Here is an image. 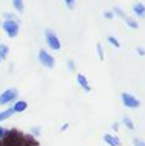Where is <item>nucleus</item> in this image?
<instances>
[{"mask_svg":"<svg viewBox=\"0 0 145 146\" xmlns=\"http://www.w3.org/2000/svg\"><path fill=\"white\" fill-rule=\"evenodd\" d=\"M132 9L136 15H139V17H145V5L143 3H136Z\"/></svg>","mask_w":145,"mask_h":146,"instance_id":"nucleus-10","label":"nucleus"},{"mask_svg":"<svg viewBox=\"0 0 145 146\" xmlns=\"http://www.w3.org/2000/svg\"><path fill=\"white\" fill-rule=\"evenodd\" d=\"M39 62H40L44 67L50 68V69L55 66V59H54L46 50H44V49H41V50L39 51Z\"/></svg>","mask_w":145,"mask_h":146,"instance_id":"nucleus-5","label":"nucleus"},{"mask_svg":"<svg viewBox=\"0 0 145 146\" xmlns=\"http://www.w3.org/2000/svg\"><path fill=\"white\" fill-rule=\"evenodd\" d=\"M9 53V48L5 44H0V59H5Z\"/></svg>","mask_w":145,"mask_h":146,"instance_id":"nucleus-12","label":"nucleus"},{"mask_svg":"<svg viewBox=\"0 0 145 146\" xmlns=\"http://www.w3.org/2000/svg\"><path fill=\"white\" fill-rule=\"evenodd\" d=\"M121 99H122V104L126 106V108L130 109H135L140 106V100H139L136 96L131 95L128 92H122L121 94Z\"/></svg>","mask_w":145,"mask_h":146,"instance_id":"nucleus-3","label":"nucleus"},{"mask_svg":"<svg viewBox=\"0 0 145 146\" xmlns=\"http://www.w3.org/2000/svg\"><path fill=\"white\" fill-rule=\"evenodd\" d=\"M77 82H78V85L81 86L86 92H90V91H91V87H90V85H89V81H87L86 76H84L82 73H78V74H77Z\"/></svg>","mask_w":145,"mask_h":146,"instance_id":"nucleus-7","label":"nucleus"},{"mask_svg":"<svg viewBox=\"0 0 145 146\" xmlns=\"http://www.w3.org/2000/svg\"><path fill=\"white\" fill-rule=\"evenodd\" d=\"M113 13H114V14H117V15H120L121 18H123V19L126 18L125 12H123V10L121 9V8H118V7H114V10H113Z\"/></svg>","mask_w":145,"mask_h":146,"instance_id":"nucleus-17","label":"nucleus"},{"mask_svg":"<svg viewBox=\"0 0 145 146\" xmlns=\"http://www.w3.org/2000/svg\"><path fill=\"white\" fill-rule=\"evenodd\" d=\"M12 109L14 110V113H22V111H25L27 109V103L25 100H19L14 104V106Z\"/></svg>","mask_w":145,"mask_h":146,"instance_id":"nucleus-9","label":"nucleus"},{"mask_svg":"<svg viewBox=\"0 0 145 146\" xmlns=\"http://www.w3.org/2000/svg\"><path fill=\"white\" fill-rule=\"evenodd\" d=\"M67 127H68V124H67V123H66V124H64V126H63V127H62V128H61V129H62V131H64V129H67Z\"/></svg>","mask_w":145,"mask_h":146,"instance_id":"nucleus-26","label":"nucleus"},{"mask_svg":"<svg viewBox=\"0 0 145 146\" xmlns=\"http://www.w3.org/2000/svg\"><path fill=\"white\" fill-rule=\"evenodd\" d=\"M108 41H109V44H110V45H113L114 48H120V46H121L120 41H118L114 36H108Z\"/></svg>","mask_w":145,"mask_h":146,"instance_id":"nucleus-16","label":"nucleus"},{"mask_svg":"<svg viewBox=\"0 0 145 146\" xmlns=\"http://www.w3.org/2000/svg\"><path fill=\"white\" fill-rule=\"evenodd\" d=\"M0 146H39V142L30 135H23L17 129H10L0 140Z\"/></svg>","mask_w":145,"mask_h":146,"instance_id":"nucleus-1","label":"nucleus"},{"mask_svg":"<svg viewBox=\"0 0 145 146\" xmlns=\"http://www.w3.org/2000/svg\"><path fill=\"white\" fill-rule=\"evenodd\" d=\"M13 5H14L15 10L17 12H23L25 9V4H23V0H12Z\"/></svg>","mask_w":145,"mask_h":146,"instance_id":"nucleus-13","label":"nucleus"},{"mask_svg":"<svg viewBox=\"0 0 145 146\" xmlns=\"http://www.w3.org/2000/svg\"><path fill=\"white\" fill-rule=\"evenodd\" d=\"M96 49H98V54H99V58L100 60H104V54H103V48H102V44H96Z\"/></svg>","mask_w":145,"mask_h":146,"instance_id":"nucleus-19","label":"nucleus"},{"mask_svg":"<svg viewBox=\"0 0 145 146\" xmlns=\"http://www.w3.org/2000/svg\"><path fill=\"white\" fill-rule=\"evenodd\" d=\"M0 26H1V21H0Z\"/></svg>","mask_w":145,"mask_h":146,"instance_id":"nucleus-27","label":"nucleus"},{"mask_svg":"<svg viewBox=\"0 0 145 146\" xmlns=\"http://www.w3.org/2000/svg\"><path fill=\"white\" fill-rule=\"evenodd\" d=\"M64 3H66L67 8L71 10L74 9V7H76V1H74V0H64Z\"/></svg>","mask_w":145,"mask_h":146,"instance_id":"nucleus-18","label":"nucleus"},{"mask_svg":"<svg viewBox=\"0 0 145 146\" xmlns=\"http://www.w3.org/2000/svg\"><path fill=\"white\" fill-rule=\"evenodd\" d=\"M125 21H126V23H127V26L128 27H131V28H138L139 27V23L136 22L135 19H134V18H131V17H126L125 18Z\"/></svg>","mask_w":145,"mask_h":146,"instance_id":"nucleus-14","label":"nucleus"},{"mask_svg":"<svg viewBox=\"0 0 145 146\" xmlns=\"http://www.w3.org/2000/svg\"><path fill=\"white\" fill-rule=\"evenodd\" d=\"M104 141L109 146H121V140L117 136H113L110 133L104 135Z\"/></svg>","mask_w":145,"mask_h":146,"instance_id":"nucleus-8","label":"nucleus"},{"mask_svg":"<svg viewBox=\"0 0 145 146\" xmlns=\"http://www.w3.org/2000/svg\"><path fill=\"white\" fill-rule=\"evenodd\" d=\"M18 96V91L15 88H8L4 92L0 94V105H7V104L12 103L15 100Z\"/></svg>","mask_w":145,"mask_h":146,"instance_id":"nucleus-6","label":"nucleus"},{"mask_svg":"<svg viewBox=\"0 0 145 146\" xmlns=\"http://www.w3.org/2000/svg\"><path fill=\"white\" fill-rule=\"evenodd\" d=\"M13 114H14V110H13V109H7V110L0 111V122H3V121H5V119H8L9 117H12Z\"/></svg>","mask_w":145,"mask_h":146,"instance_id":"nucleus-11","label":"nucleus"},{"mask_svg":"<svg viewBox=\"0 0 145 146\" xmlns=\"http://www.w3.org/2000/svg\"><path fill=\"white\" fill-rule=\"evenodd\" d=\"M112 128L114 129V131H118V123H114V124H113Z\"/></svg>","mask_w":145,"mask_h":146,"instance_id":"nucleus-25","label":"nucleus"},{"mask_svg":"<svg viewBox=\"0 0 145 146\" xmlns=\"http://www.w3.org/2000/svg\"><path fill=\"white\" fill-rule=\"evenodd\" d=\"M123 124H125L128 129H134V128H135V124H134V122L131 121L130 117H125V118H123Z\"/></svg>","mask_w":145,"mask_h":146,"instance_id":"nucleus-15","label":"nucleus"},{"mask_svg":"<svg viewBox=\"0 0 145 146\" xmlns=\"http://www.w3.org/2000/svg\"><path fill=\"white\" fill-rule=\"evenodd\" d=\"M5 133H7V129L3 128V127H0V140H1L3 137L5 136Z\"/></svg>","mask_w":145,"mask_h":146,"instance_id":"nucleus-22","label":"nucleus"},{"mask_svg":"<svg viewBox=\"0 0 145 146\" xmlns=\"http://www.w3.org/2000/svg\"><path fill=\"white\" fill-rule=\"evenodd\" d=\"M45 40H46V44H48V46L50 49H53V50H55V51L61 50V41H59L58 36H57L51 30H46Z\"/></svg>","mask_w":145,"mask_h":146,"instance_id":"nucleus-4","label":"nucleus"},{"mask_svg":"<svg viewBox=\"0 0 145 146\" xmlns=\"http://www.w3.org/2000/svg\"><path fill=\"white\" fill-rule=\"evenodd\" d=\"M68 69L69 71H74V63L72 60H68Z\"/></svg>","mask_w":145,"mask_h":146,"instance_id":"nucleus-23","label":"nucleus"},{"mask_svg":"<svg viewBox=\"0 0 145 146\" xmlns=\"http://www.w3.org/2000/svg\"><path fill=\"white\" fill-rule=\"evenodd\" d=\"M3 30L5 31L8 37L14 38L18 35V32H19V25L14 19H7L3 22Z\"/></svg>","mask_w":145,"mask_h":146,"instance_id":"nucleus-2","label":"nucleus"},{"mask_svg":"<svg viewBox=\"0 0 145 146\" xmlns=\"http://www.w3.org/2000/svg\"><path fill=\"white\" fill-rule=\"evenodd\" d=\"M134 145L135 146H145V142L143 141V140H140V139H135L134 140Z\"/></svg>","mask_w":145,"mask_h":146,"instance_id":"nucleus-20","label":"nucleus"},{"mask_svg":"<svg viewBox=\"0 0 145 146\" xmlns=\"http://www.w3.org/2000/svg\"><path fill=\"white\" fill-rule=\"evenodd\" d=\"M136 50H138V53L140 54V55H145V50H144L143 48H140V46H139V48L136 49Z\"/></svg>","mask_w":145,"mask_h":146,"instance_id":"nucleus-24","label":"nucleus"},{"mask_svg":"<svg viewBox=\"0 0 145 146\" xmlns=\"http://www.w3.org/2000/svg\"><path fill=\"white\" fill-rule=\"evenodd\" d=\"M0 60H1V59H0Z\"/></svg>","mask_w":145,"mask_h":146,"instance_id":"nucleus-28","label":"nucleus"},{"mask_svg":"<svg viewBox=\"0 0 145 146\" xmlns=\"http://www.w3.org/2000/svg\"><path fill=\"white\" fill-rule=\"evenodd\" d=\"M104 17L107 18V19H112V18H114V13L113 12H104Z\"/></svg>","mask_w":145,"mask_h":146,"instance_id":"nucleus-21","label":"nucleus"}]
</instances>
